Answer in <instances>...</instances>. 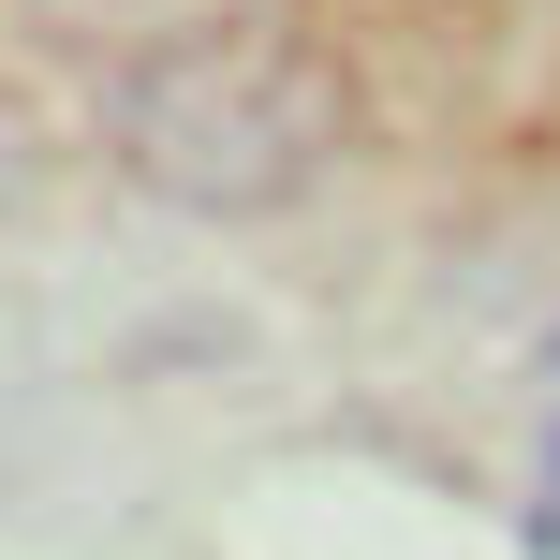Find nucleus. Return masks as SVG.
<instances>
[{
	"label": "nucleus",
	"mask_w": 560,
	"mask_h": 560,
	"mask_svg": "<svg viewBox=\"0 0 560 560\" xmlns=\"http://www.w3.org/2000/svg\"><path fill=\"white\" fill-rule=\"evenodd\" d=\"M354 133V89L310 45L280 0H236V15H192L163 45L118 59L104 89V148L148 177L163 207H207V222H252V207L310 192Z\"/></svg>",
	"instance_id": "f257e3e1"
},
{
	"label": "nucleus",
	"mask_w": 560,
	"mask_h": 560,
	"mask_svg": "<svg viewBox=\"0 0 560 560\" xmlns=\"http://www.w3.org/2000/svg\"><path fill=\"white\" fill-rule=\"evenodd\" d=\"M15 192H30V118L0 104V207H15Z\"/></svg>",
	"instance_id": "f03ea898"
}]
</instances>
